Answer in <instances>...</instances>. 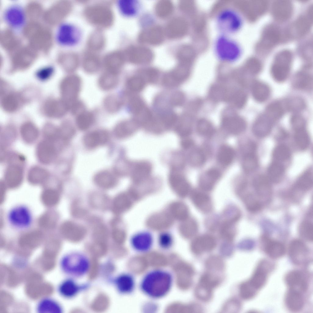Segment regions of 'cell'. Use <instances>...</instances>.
<instances>
[{
	"mask_svg": "<svg viewBox=\"0 0 313 313\" xmlns=\"http://www.w3.org/2000/svg\"><path fill=\"white\" fill-rule=\"evenodd\" d=\"M173 283L172 274L162 269H155L147 272L140 283V290L145 295L153 299L166 296L170 292Z\"/></svg>",
	"mask_w": 313,
	"mask_h": 313,
	"instance_id": "cell-1",
	"label": "cell"
},
{
	"mask_svg": "<svg viewBox=\"0 0 313 313\" xmlns=\"http://www.w3.org/2000/svg\"><path fill=\"white\" fill-rule=\"evenodd\" d=\"M7 223L13 229L24 231L33 223L34 217L31 209L26 205L19 204L11 208L6 215Z\"/></svg>",
	"mask_w": 313,
	"mask_h": 313,
	"instance_id": "cell-2",
	"label": "cell"
},
{
	"mask_svg": "<svg viewBox=\"0 0 313 313\" xmlns=\"http://www.w3.org/2000/svg\"><path fill=\"white\" fill-rule=\"evenodd\" d=\"M214 49L217 57L227 62L236 60L240 57L242 52L241 47L238 42L228 35L223 34L216 39Z\"/></svg>",
	"mask_w": 313,
	"mask_h": 313,
	"instance_id": "cell-3",
	"label": "cell"
},
{
	"mask_svg": "<svg viewBox=\"0 0 313 313\" xmlns=\"http://www.w3.org/2000/svg\"><path fill=\"white\" fill-rule=\"evenodd\" d=\"M217 26L223 34L228 35L238 31L243 24L241 15L235 10L231 9L222 10L217 15Z\"/></svg>",
	"mask_w": 313,
	"mask_h": 313,
	"instance_id": "cell-4",
	"label": "cell"
},
{
	"mask_svg": "<svg viewBox=\"0 0 313 313\" xmlns=\"http://www.w3.org/2000/svg\"><path fill=\"white\" fill-rule=\"evenodd\" d=\"M81 30L76 25L64 23L58 27L55 35L56 41L60 45L66 47L76 46L82 37Z\"/></svg>",
	"mask_w": 313,
	"mask_h": 313,
	"instance_id": "cell-5",
	"label": "cell"
},
{
	"mask_svg": "<svg viewBox=\"0 0 313 313\" xmlns=\"http://www.w3.org/2000/svg\"><path fill=\"white\" fill-rule=\"evenodd\" d=\"M88 263L83 256L70 253L64 256L60 262L61 269L65 273L73 275H81L88 268Z\"/></svg>",
	"mask_w": 313,
	"mask_h": 313,
	"instance_id": "cell-6",
	"label": "cell"
},
{
	"mask_svg": "<svg viewBox=\"0 0 313 313\" xmlns=\"http://www.w3.org/2000/svg\"><path fill=\"white\" fill-rule=\"evenodd\" d=\"M5 22L11 28L20 29L25 24L26 13L23 8L17 4L12 5L5 10L3 14Z\"/></svg>",
	"mask_w": 313,
	"mask_h": 313,
	"instance_id": "cell-7",
	"label": "cell"
},
{
	"mask_svg": "<svg viewBox=\"0 0 313 313\" xmlns=\"http://www.w3.org/2000/svg\"><path fill=\"white\" fill-rule=\"evenodd\" d=\"M271 183L267 177L262 175L257 176L253 181L254 193L263 206L268 203L271 198Z\"/></svg>",
	"mask_w": 313,
	"mask_h": 313,
	"instance_id": "cell-8",
	"label": "cell"
},
{
	"mask_svg": "<svg viewBox=\"0 0 313 313\" xmlns=\"http://www.w3.org/2000/svg\"><path fill=\"white\" fill-rule=\"evenodd\" d=\"M288 252L291 261L298 265L305 264L309 259L310 252L308 247L299 240H295L291 242Z\"/></svg>",
	"mask_w": 313,
	"mask_h": 313,
	"instance_id": "cell-9",
	"label": "cell"
},
{
	"mask_svg": "<svg viewBox=\"0 0 313 313\" xmlns=\"http://www.w3.org/2000/svg\"><path fill=\"white\" fill-rule=\"evenodd\" d=\"M272 268V265L268 261L264 260L260 261L249 280L250 284L258 291L262 288L266 284Z\"/></svg>",
	"mask_w": 313,
	"mask_h": 313,
	"instance_id": "cell-10",
	"label": "cell"
},
{
	"mask_svg": "<svg viewBox=\"0 0 313 313\" xmlns=\"http://www.w3.org/2000/svg\"><path fill=\"white\" fill-rule=\"evenodd\" d=\"M82 86L80 78L77 75H72L66 78L62 84L64 96L71 103L77 99Z\"/></svg>",
	"mask_w": 313,
	"mask_h": 313,
	"instance_id": "cell-11",
	"label": "cell"
},
{
	"mask_svg": "<svg viewBox=\"0 0 313 313\" xmlns=\"http://www.w3.org/2000/svg\"><path fill=\"white\" fill-rule=\"evenodd\" d=\"M285 281L289 289L300 293L307 291L308 281L305 274L299 270H293L288 272L285 277Z\"/></svg>",
	"mask_w": 313,
	"mask_h": 313,
	"instance_id": "cell-12",
	"label": "cell"
},
{
	"mask_svg": "<svg viewBox=\"0 0 313 313\" xmlns=\"http://www.w3.org/2000/svg\"><path fill=\"white\" fill-rule=\"evenodd\" d=\"M276 121L265 111L255 122L252 127L253 133L259 137L266 136L271 132L274 124Z\"/></svg>",
	"mask_w": 313,
	"mask_h": 313,
	"instance_id": "cell-13",
	"label": "cell"
},
{
	"mask_svg": "<svg viewBox=\"0 0 313 313\" xmlns=\"http://www.w3.org/2000/svg\"><path fill=\"white\" fill-rule=\"evenodd\" d=\"M133 248L136 251L141 253L146 252L152 248L153 244V238L149 232H139L134 234L131 240Z\"/></svg>",
	"mask_w": 313,
	"mask_h": 313,
	"instance_id": "cell-14",
	"label": "cell"
},
{
	"mask_svg": "<svg viewBox=\"0 0 313 313\" xmlns=\"http://www.w3.org/2000/svg\"><path fill=\"white\" fill-rule=\"evenodd\" d=\"M223 128L230 134L236 135L243 132L246 124L241 118L236 115H229L224 117L222 121Z\"/></svg>",
	"mask_w": 313,
	"mask_h": 313,
	"instance_id": "cell-15",
	"label": "cell"
},
{
	"mask_svg": "<svg viewBox=\"0 0 313 313\" xmlns=\"http://www.w3.org/2000/svg\"><path fill=\"white\" fill-rule=\"evenodd\" d=\"M109 138L108 132L103 130L90 132L86 134L83 139L85 145L90 148H93L106 143Z\"/></svg>",
	"mask_w": 313,
	"mask_h": 313,
	"instance_id": "cell-16",
	"label": "cell"
},
{
	"mask_svg": "<svg viewBox=\"0 0 313 313\" xmlns=\"http://www.w3.org/2000/svg\"><path fill=\"white\" fill-rule=\"evenodd\" d=\"M263 249L266 254L271 258L277 259L282 257L285 252L283 245L278 241L266 237L263 238Z\"/></svg>",
	"mask_w": 313,
	"mask_h": 313,
	"instance_id": "cell-17",
	"label": "cell"
},
{
	"mask_svg": "<svg viewBox=\"0 0 313 313\" xmlns=\"http://www.w3.org/2000/svg\"><path fill=\"white\" fill-rule=\"evenodd\" d=\"M301 293L289 289L285 296V302L287 308L290 311L297 312L303 308L304 301Z\"/></svg>",
	"mask_w": 313,
	"mask_h": 313,
	"instance_id": "cell-18",
	"label": "cell"
},
{
	"mask_svg": "<svg viewBox=\"0 0 313 313\" xmlns=\"http://www.w3.org/2000/svg\"><path fill=\"white\" fill-rule=\"evenodd\" d=\"M216 241L212 236L206 234L198 237L194 240L192 249L196 254L212 250L215 246Z\"/></svg>",
	"mask_w": 313,
	"mask_h": 313,
	"instance_id": "cell-19",
	"label": "cell"
},
{
	"mask_svg": "<svg viewBox=\"0 0 313 313\" xmlns=\"http://www.w3.org/2000/svg\"><path fill=\"white\" fill-rule=\"evenodd\" d=\"M138 124L134 119L121 121L115 127L114 130V134L119 138H127L136 131Z\"/></svg>",
	"mask_w": 313,
	"mask_h": 313,
	"instance_id": "cell-20",
	"label": "cell"
},
{
	"mask_svg": "<svg viewBox=\"0 0 313 313\" xmlns=\"http://www.w3.org/2000/svg\"><path fill=\"white\" fill-rule=\"evenodd\" d=\"M188 72L177 69L165 74L162 79V83L167 87H177L184 82L189 76Z\"/></svg>",
	"mask_w": 313,
	"mask_h": 313,
	"instance_id": "cell-21",
	"label": "cell"
},
{
	"mask_svg": "<svg viewBox=\"0 0 313 313\" xmlns=\"http://www.w3.org/2000/svg\"><path fill=\"white\" fill-rule=\"evenodd\" d=\"M220 176L221 173L217 169L211 168L208 170L199 179V184L200 188L204 191L211 190Z\"/></svg>",
	"mask_w": 313,
	"mask_h": 313,
	"instance_id": "cell-22",
	"label": "cell"
},
{
	"mask_svg": "<svg viewBox=\"0 0 313 313\" xmlns=\"http://www.w3.org/2000/svg\"><path fill=\"white\" fill-rule=\"evenodd\" d=\"M192 197L196 207L201 211L208 213L212 209V204L211 198L206 193L196 190L193 192Z\"/></svg>",
	"mask_w": 313,
	"mask_h": 313,
	"instance_id": "cell-23",
	"label": "cell"
},
{
	"mask_svg": "<svg viewBox=\"0 0 313 313\" xmlns=\"http://www.w3.org/2000/svg\"><path fill=\"white\" fill-rule=\"evenodd\" d=\"M36 310L39 313H61L62 308L61 304L55 299L44 298L38 303Z\"/></svg>",
	"mask_w": 313,
	"mask_h": 313,
	"instance_id": "cell-24",
	"label": "cell"
},
{
	"mask_svg": "<svg viewBox=\"0 0 313 313\" xmlns=\"http://www.w3.org/2000/svg\"><path fill=\"white\" fill-rule=\"evenodd\" d=\"M94 181L98 186L105 189L114 187L117 181L115 175L107 171H101L97 173L94 176Z\"/></svg>",
	"mask_w": 313,
	"mask_h": 313,
	"instance_id": "cell-25",
	"label": "cell"
},
{
	"mask_svg": "<svg viewBox=\"0 0 313 313\" xmlns=\"http://www.w3.org/2000/svg\"><path fill=\"white\" fill-rule=\"evenodd\" d=\"M116 285L119 290L125 294L133 292L136 283L134 276L130 274H124L120 275L116 280Z\"/></svg>",
	"mask_w": 313,
	"mask_h": 313,
	"instance_id": "cell-26",
	"label": "cell"
},
{
	"mask_svg": "<svg viewBox=\"0 0 313 313\" xmlns=\"http://www.w3.org/2000/svg\"><path fill=\"white\" fill-rule=\"evenodd\" d=\"M119 81L117 73L109 71L105 73L100 76L98 83L101 89L108 91L115 88L118 84Z\"/></svg>",
	"mask_w": 313,
	"mask_h": 313,
	"instance_id": "cell-27",
	"label": "cell"
},
{
	"mask_svg": "<svg viewBox=\"0 0 313 313\" xmlns=\"http://www.w3.org/2000/svg\"><path fill=\"white\" fill-rule=\"evenodd\" d=\"M150 164L146 161L137 162L134 165L132 173V177L135 181H139L148 177L151 172Z\"/></svg>",
	"mask_w": 313,
	"mask_h": 313,
	"instance_id": "cell-28",
	"label": "cell"
},
{
	"mask_svg": "<svg viewBox=\"0 0 313 313\" xmlns=\"http://www.w3.org/2000/svg\"><path fill=\"white\" fill-rule=\"evenodd\" d=\"M252 90L254 98L259 102L265 101L268 98L270 94V90L268 86L261 82L254 83Z\"/></svg>",
	"mask_w": 313,
	"mask_h": 313,
	"instance_id": "cell-29",
	"label": "cell"
},
{
	"mask_svg": "<svg viewBox=\"0 0 313 313\" xmlns=\"http://www.w3.org/2000/svg\"><path fill=\"white\" fill-rule=\"evenodd\" d=\"M122 98L116 94H110L104 98L103 105L105 110L110 113H114L121 109L123 104Z\"/></svg>",
	"mask_w": 313,
	"mask_h": 313,
	"instance_id": "cell-30",
	"label": "cell"
},
{
	"mask_svg": "<svg viewBox=\"0 0 313 313\" xmlns=\"http://www.w3.org/2000/svg\"><path fill=\"white\" fill-rule=\"evenodd\" d=\"M146 83L143 77L139 74L129 77L126 81V87L129 93H137L144 88Z\"/></svg>",
	"mask_w": 313,
	"mask_h": 313,
	"instance_id": "cell-31",
	"label": "cell"
},
{
	"mask_svg": "<svg viewBox=\"0 0 313 313\" xmlns=\"http://www.w3.org/2000/svg\"><path fill=\"white\" fill-rule=\"evenodd\" d=\"M235 154L234 151L231 147L227 145H221L219 149L217 159L222 165H228L233 161Z\"/></svg>",
	"mask_w": 313,
	"mask_h": 313,
	"instance_id": "cell-32",
	"label": "cell"
},
{
	"mask_svg": "<svg viewBox=\"0 0 313 313\" xmlns=\"http://www.w3.org/2000/svg\"><path fill=\"white\" fill-rule=\"evenodd\" d=\"M59 294L65 298L71 297L77 293L78 286L72 280L67 279L61 282L57 288Z\"/></svg>",
	"mask_w": 313,
	"mask_h": 313,
	"instance_id": "cell-33",
	"label": "cell"
},
{
	"mask_svg": "<svg viewBox=\"0 0 313 313\" xmlns=\"http://www.w3.org/2000/svg\"><path fill=\"white\" fill-rule=\"evenodd\" d=\"M237 220L234 219H228L225 220L220 227V233L223 238L228 241H231L236 234L234 224Z\"/></svg>",
	"mask_w": 313,
	"mask_h": 313,
	"instance_id": "cell-34",
	"label": "cell"
},
{
	"mask_svg": "<svg viewBox=\"0 0 313 313\" xmlns=\"http://www.w3.org/2000/svg\"><path fill=\"white\" fill-rule=\"evenodd\" d=\"M268 179L271 182L277 183L282 179L284 174V168L280 163L274 161L268 169Z\"/></svg>",
	"mask_w": 313,
	"mask_h": 313,
	"instance_id": "cell-35",
	"label": "cell"
},
{
	"mask_svg": "<svg viewBox=\"0 0 313 313\" xmlns=\"http://www.w3.org/2000/svg\"><path fill=\"white\" fill-rule=\"evenodd\" d=\"M95 120L94 114L85 110L76 116V123L79 129L84 131L89 128Z\"/></svg>",
	"mask_w": 313,
	"mask_h": 313,
	"instance_id": "cell-36",
	"label": "cell"
},
{
	"mask_svg": "<svg viewBox=\"0 0 313 313\" xmlns=\"http://www.w3.org/2000/svg\"><path fill=\"white\" fill-rule=\"evenodd\" d=\"M313 185V174L311 170H309L304 173L298 179L296 182L295 188L301 192H305L310 190Z\"/></svg>",
	"mask_w": 313,
	"mask_h": 313,
	"instance_id": "cell-37",
	"label": "cell"
},
{
	"mask_svg": "<svg viewBox=\"0 0 313 313\" xmlns=\"http://www.w3.org/2000/svg\"><path fill=\"white\" fill-rule=\"evenodd\" d=\"M294 139L297 147L301 150L307 149L309 146L310 139L305 127L294 130Z\"/></svg>",
	"mask_w": 313,
	"mask_h": 313,
	"instance_id": "cell-38",
	"label": "cell"
},
{
	"mask_svg": "<svg viewBox=\"0 0 313 313\" xmlns=\"http://www.w3.org/2000/svg\"><path fill=\"white\" fill-rule=\"evenodd\" d=\"M254 151V148H250L244 156L243 166L244 170L248 172L253 171L257 166V158Z\"/></svg>",
	"mask_w": 313,
	"mask_h": 313,
	"instance_id": "cell-39",
	"label": "cell"
},
{
	"mask_svg": "<svg viewBox=\"0 0 313 313\" xmlns=\"http://www.w3.org/2000/svg\"><path fill=\"white\" fill-rule=\"evenodd\" d=\"M293 82L294 87L301 90L310 89L312 85V79L311 76L304 74L296 75L294 77Z\"/></svg>",
	"mask_w": 313,
	"mask_h": 313,
	"instance_id": "cell-40",
	"label": "cell"
},
{
	"mask_svg": "<svg viewBox=\"0 0 313 313\" xmlns=\"http://www.w3.org/2000/svg\"><path fill=\"white\" fill-rule=\"evenodd\" d=\"M146 107L143 100L137 96L131 97L128 103L130 112L135 116L140 113Z\"/></svg>",
	"mask_w": 313,
	"mask_h": 313,
	"instance_id": "cell-41",
	"label": "cell"
},
{
	"mask_svg": "<svg viewBox=\"0 0 313 313\" xmlns=\"http://www.w3.org/2000/svg\"><path fill=\"white\" fill-rule=\"evenodd\" d=\"M45 142L41 143L39 146L38 154L40 159L43 162H49L52 160L54 155V149L52 146Z\"/></svg>",
	"mask_w": 313,
	"mask_h": 313,
	"instance_id": "cell-42",
	"label": "cell"
},
{
	"mask_svg": "<svg viewBox=\"0 0 313 313\" xmlns=\"http://www.w3.org/2000/svg\"><path fill=\"white\" fill-rule=\"evenodd\" d=\"M289 149L286 146L281 145L277 146L274 149L273 156L275 161H285L288 160L290 156Z\"/></svg>",
	"mask_w": 313,
	"mask_h": 313,
	"instance_id": "cell-43",
	"label": "cell"
},
{
	"mask_svg": "<svg viewBox=\"0 0 313 313\" xmlns=\"http://www.w3.org/2000/svg\"><path fill=\"white\" fill-rule=\"evenodd\" d=\"M197 129L200 135L204 137H210L214 132V129L212 125L204 120H201L198 121Z\"/></svg>",
	"mask_w": 313,
	"mask_h": 313,
	"instance_id": "cell-44",
	"label": "cell"
},
{
	"mask_svg": "<svg viewBox=\"0 0 313 313\" xmlns=\"http://www.w3.org/2000/svg\"><path fill=\"white\" fill-rule=\"evenodd\" d=\"M258 291L252 285L249 281L242 283L240 288V295L245 300L253 298L256 295Z\"/></svg>",
	"mask_w": 313,
	"mask_h": 313,
	"instance_id": "cell-45",
	"label": "cell"
},
{
	"mask_svg": "<svg viewBox=\"0 0 313 313\" xmlns=\"http://www.w3.org/2000/svg\"><path fill=\"white\" fill-rule=\"evenodd\" d=\"M299 231L301 236L305 239L312 241L313 239V225L309 221H305L300 224Z\"/></svg>",
	"mask_w": 313,
	"mask_h": 313,
	"instance_id": "cell-46",
	"label": "cell"
},
{
	"mask_svg": "<svg viewBox=\"0 0 313 313\" xmlns=\"http://www.w3.org/2000/svg\"><path fill=\"white\" fill-rule=\"evenodd\" d=\"M93 237L94 241L106 242L108 237V232L106 227L99 224L94 229Z\"/></svg>",
	"mask_w": 313,
	"mask_h": 313,
	"instance_id": "cell-47",
	"label": "cell"
},
{
	"mask_svg": "<svg viewBox=\"0 0 313 313\" xmlns=\"http://www.w3.org/2000/svg\"><path fill=\"white\" fill-rule=\"evenodd\" d=\"M190 156L191 164L196 167L202 166L206 161L205 154L202 150L199 149H196L192 151Z\"/></svg>",
	"mask_w": 313,
	"mask_h": 313,
	"instance_id": "cell-48",
	"label": "cell"
},
{
	"mask_svg": "<svg viewBox=\"0 0 313 313\" xmlns=\"http://www.w3.org/2000/svg\"><path fill=\"white\" fill-rule=\"evenodd\" d=\"M108 298L103 294L99 295L94 300L92 304V308L97 311L105 310L108 307L109 301Z\"/></svg>",
	"mask_w": 313,
	"mask_h": 313,
	"instance_id": "cell-49",
	"label": "cell"
},
{
	"mask_svg": "<svg viewBox=\"0 0 313 313\" xmlns=\"http://www.w3.org/2000/svg\"><path fill=\"white\" fill-rule=\"evenodd\" d=\"M159 247L162 249L168 250L172 247L173 239L171 234L168 232H163L160 235L158 240Z\"/></svg>",
	"mask_w": 313,
	"mask_h": 313,
	"instance_id": "cell-50",
	"label": "cell"
},
{
	"mask_svg": "<svg viewBox=\"0 0 313 313\" xmlns=\"http://www.w3.org/2000/svg\"><path fill=\"white\" fill-rule=\"evenodd\" d=\"M106 242L94 241L91 246L90 250L95 256H101L104 255L107 251Z\"/></svg>",
	"mask_w": 313,
	"mask_h": 313,
	"instance_id": "cell-51",
	"label": "cell"
},
{
	"mask_svg": "<svg viewBox=\"0 0 313 313\" xmlns=\"http://www.w3.org/2000/svg\"><path fill=\"white\" fill-rule=\"evenodd\" d=\"M184 100L185 97L183 93L178 91L171 94L168 101L171 107H177L181 105Z\"/></svg>",
	"mask_w": 313,
	"mask_h": 313,
	"instance_id": "cell-52",
	"label": "cell"
},
{
	"mask_svg": "<svg viewBox=\"0 0 313 313\" xmlns=\"http://www.w3.org/2000/svg\"><path fill=\"white\" fill-rule=\"evenodd\" d=\"M146 82L154 83L157 82L160 77L158 72L156 70L149 69L140 74Z\"/></svg>",
	"mask_w": 313,
	"mask_h": 313,
	"instance_id": "cell-53",
	"label": "cell"
},
{
	"mask_svg": "<svg viewBox=\"0 0 313 313\" xmlns=\"http://www.w3.org/2000/svg\"><path fill=\"white\" fill-rule=\"evenodd\" d=\"M69 108L72 114L76 116L85 110L83 102L77 99L71 103Z\"/></svg>",
	"mask_w": 313,
	"mask_h": 313,
	"instance_id": "cell-54",
	"label": "cell"
},
{
	"mask_svg": "<svg viewBox=\"0 0 313 313\" xmlns=\"http://www.w3.org/2000/svg\"><path fill=\"white\" fill-rule=\"evenodd\" d=\"M303 101L300 99L294 98L287 101L285 105L287 109L289 110H297L304 107Z\"/></svg>",
	"mask_w": 313,
	"mask_h": 313,
	"instance_id": "cell-55",
	"label": "cell"
},
{
	"mask_svg": "<svg viewBox=\"0 0 313 313\" xmlns=\"http://www.w3.org/2000/svg\"><path fill=\"white\" fill-rule=\"evenodd\" d=\"M89 276L91 279L94 278L97 274L98 268V264L95 257L91 259L89 267Z\"/></svg>",
	"mask_w": 313,
	"mask_h": 313,
	"instance_id": "cell-56",
	"label": "cell"
},
{
	"mask_svg": "<svg viewBox=\"0 0 313 313\" xmlns=\"http://www.w3.org/2000/svg\"><path fill=\"white\" fill-rule=\"evenodd\" d=\"M291 124L294 130L305 127V122L304 119L300 116L295 115L291 120Z\"/></svg>",
	"mask_w": 313,
	"mask_h": 313,
	"instance_id": "cell-57",
	"label": "cell"
},
{
	"mask_svg": "<svg viewBox=\"0 0 313 313\" xmlns=\"http://www.w3.org/2000/svg\"><path fill=\"white\" fill-rule=\"evenodd\" d=\"M112 236L114 240L117 243H120L124 238L123 232L117 228H113L112 232Z\"/></svg>",
	"mask_w": 313,
	"mask_h": 313,
	"instance_id": "cell-58",
	"label": "cell"
},
{
	"mask_svg": "<svg viewBox=\"0 0 313 313\" xmlns=\"http://www.w3.org/2000/svg\"><path fill=\"white\" fill-rule=\"evenodd\" d=\"M194 144L193 141L190 139L186 138L181 142V146L184 149H188L192 147Z\"/></svg>",
	"mask_w": 313,
	"mask_h": 313,
	"instance_id": "cell-59",
	"label": "cell"
}]
</instances>
